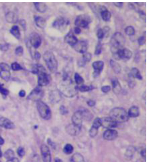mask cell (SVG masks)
Returning a JSON list of instances; mask_svg holds the SVG:
<instances>
[{"mask_svg": "<svg viewBox=\"0 0 148 162\" xmlns=\"http://www.w3.org/2000/svg\"><path fill=\"white\" fill-rule=\"evenodd\" d=\"M65 41L70 45L73 46L78 42V41L77 37L73 33H69L65 37Z\"/></svg>", "mask_w": 148, "mask_h": 162, "instance_id": "cell-19", "label": "cell"}, {"mask_svg": "<svg viewBox=\"0 0 148 162\" xmlns=\"http://www.w3.org/2000/svg\"><path fill=\"white\" fill-rule=\"evenodd\" d=\"M92 66L94 68V77H97L100 74L103 69L104 63L102 61H96L93 63Z\"/></svg>", "mask_w": 148, "mask_h": 162, "instance_id": "cell-15", "label": "cell"}, {"mask_svg": "<svg viewBox=\"0 0 148 162\" xmlns=\"http://www.w3.org/2000/svg\"><path fill=\"white\" fill-rule=\"evenodd\" d=\"M140 111L139 108L136 106H132L128 111V116L131 117H136L139 116Z\"/></svg>", "mask_w": 148, "mask_h": 162, "instance_id": "cell-24", "label": "cell"}, {"mask_svg": "<svg viewBox=\"0 0 148 162\" xmlns=\"http://www.w3.org/2000/svg\"><path fill=\"white\" fill-rule=\"evenodd\" d=\"M125 31L127 35L131 36V35H135V30L134 27L129 25V26H127V27L125 28Z\"/></svg>", "mask_w": 148, "mask_h": 162, "instance_id": "cell-33", "label": "cell"}, {"mask_svg": "<svg viewBox=\"0 0 148 162\" xmlns=\"http://www.w3.org/2000/svg\"><path fill=\"white\" fill-rule=\"evenodd\" d=\"M1 48L3 50H6L8 49V46L7 45H1Z\"/></svg>", "mask_w": 148, "mask_h": 162, "instance_id": "cell-59", "label": "cell"}, {"mask_svg": "<svg viewBox=\"0 0 148 162\" xmlns=\"http://www.w3.org/2000/svg\"><path fill=\"white\" fill-rule=\"evenodd\" d=\"M102 125L107 128L116 127L118 123L114 121L111 117H105L101 119Z\"/></svg>", "mask_w": 148, "mask_h": 162, "instance_id": "cell-14", "label": "cell"}, {"mask_svg": "<svg viewBox=\"0 0 148 162\" xmlns=\"http://www.w3.org/2000/svg\"><path fill=\"white\" fill-rule=\"evenodd\" d=\"M61 92L68 97H73L77 93V86H75L71 80H68L65 77L62 84L60 86Z\"/></svg>", "mask_w": 148, "mask_h": 162, "instance_id": "cell-2", "label": "cell"}, {"mask_svg": "<svg viewBox=\"0 0 148 162\" xmlns=\"http://www.w3.org/2000/svg\"><path fill=\"white\" fill-rule=\"evenodd\" d=\"M129 76L132 78L138 79L139 80H141L143 79L140 72L138 69L136 68H133L131 69L129 73Z\"/></svg>", "mask_w": 148, "mask_h": 162, "instance_id": "cell-23", "label": "cell"}, {"mask_svg": "<svg viewBox=\"0 0 148 162\" xmlns=\"http://www.w3.org/2000/svg\"><path fill=\"white\" fill-rule=\"evenodd\" d=\"M4 157L7 159L9 160L14 157V153L11 149H9L4 154Z\"/></svg>", "mask_w": 148, "mask_h": 162, "instance_id": "cell-35", "label": "cell"}, {"mask_svg": "<svg viewBox=\"0 0 148 162\" xmlns=\"http://www.w3.org/2000/svg\"><path fill=\"white\" fill-rule=\"evenodd\" d=\"M139 13L141 17V18H143V19H145L146 18V15L145 13V12L143 11H139Z\"/></svg>", "mask_w": 148, "mask_h": 162, "instance_id": "cell-51", "label": "cell"}, {"mask_svg": "<svg viewBox=\"0 0 148 162\" xmlns=\"http://www.w3.org/2000/svg\"><path fill=\"white\" fill-rule=\"evenodd\" d=\"M91 22V18L89 15L83 14L77 17L75 21V24L77 27H81L83 28H87L89 24Z\"/></svg>", "mask_w": 148, "mask_h": 162, "instance_id": "cell-6", "label": "cell"}, {"mask_svg": "<svg viewBox=\"0 0 148 162\" xmlns=\"http://www.w3.org/2000/svg\"><path fill=\"white\" fill-rule=\"evenodd\" d=\"M0 126L8 129H13L15 127L13 123L3 117H0Z\"/></svg>", "mask_w": 148, "mask_h": 162, "instance_id": "cell-18", "label": "cell"}, {"mask_svg": "<svg viewBox=\"0 0 148 162\" xmlns=\"http://www.w3.org/2000/svg\"><path fill=\"white\" fill-rule=\"evenodd\" d=\"M30 43L35 48H38L41 44V40L40 35L36 33H31L30 37Z\"/></svg>", "mask_w": 148, "mask_h": 162, "instance_id": "cell-16", "label": "cell"}, {"mask_svg": "<svg viewBox=\"0 0 148 162\" xmlns=\"http://www.w3.org/2000/svg\"><path fill=\"white\" fill-rule=\"evenodd\" d=\"M118 133L116 131L110 129L106 131L103 134V138L107 141H113L118 137Z\"/></svg>", "mask_w": 148, "mask_h": 162, "instance_id": "cell-17", "label": "cell"}, {"mask_svg": "<svg viewBox=\"0 0 148 162\" xmlns=\"http://www.w3.org/2000/svg\"><path fill=\"white\" fill-rule=\"evenodd\" d=\"M74 80L77 84H81L84 82L83 78L78 73H75V74Z\"/></svg>", "mask_w": 148, "mask_h": 162, "instance_id": "cell-36", "label": "cell"}, {"mask_svg": "<svg viewBox=\"0 0 148 162\" xmlns=\"http://www.w3.org/2000/svg\"><path fill=\"white\" fill-rule=\"evenodd\" d=\"M37 108L40 116L43 119L49 120L51 118V110L46 104L41 100L38 101L37 103Z\"/></svg>", "mask_w": 148, "mask_h": 162, "instance_id": "cell-5", "label": "cell"}, {"mask_svg": "<svg viewBox=\"0 0 148 162\" xmlns=\"http://www.w3.org/2000/svg\"><path fill=\"white\" fill-rule=\"evenodd\" d=\"M134 153H135V149H134V147H129L127 150V152L126 153V157L128 158H131L132 157L133 155H134Z\"/></svg>", "mask_w": 148, "mask_h": 162, "instance_id": "cell-37", "label": "cell"}, {"mask_svg": "<svg viewBox=\"0 0 148 162\" xmlns=\"http://www.w3.org/2000/svg\"><path fill=\"white\" fill-rule=\"evenodd\" d=\"M74 30L75 33H76V34H79L81 32V29L79 27H76L75 28H74Z\"/></svg>", "mask_w": 148, "mask_h": 162, "instance_id": "cell-53", "label": "cell"}, {"mask_svg": "<svg viewBox=\"0 0 148 162\" xmlns=\"http://www.w3.org/2000/svg\"><path fill=\"white\" fill-rule=\"evenodd\" d=\"M98 129H97V128L92 126L90 131H89V135H90V137H92V138L95 137L97 134V133H98Z\"/></svg>", "mask_w": 148, "mask_h": 162, "instance_id": "cell-40", "label": "cell"}, {"mask_svg": "<svg viewBox=\"0 0 148 162\" xmlns=\"http://www.w3.org/2000/svg\"><path fill=\"white\" fill-rule=\"evenodd\" d=\"M0 92L3 95H7L9 94V91L5 88H3V86L0 84Z\"/></svg>", "mask_w": 148, "mask_h": 162, "instance_id": "cell-44", "label": "cell"}, {"mask_svg": "<svg viewBox=\"0 0 148 162\" xmlns=\"http://www.w3.org/2000/svg\"><path fill=\"white\" fill-rule=\"evenodd\" d=\"M43 91L40 86L33 89L28 96V99L33 101H39L43 96Z\"/></svg>", "mask_w": 148, "mask_h": 162, "instance_id": "cell-10", "label": "cell"}, {"mask_svg": "<svg viewBox=\"0 0 148 162\" xmlns=\"http://www.w3.org/2000/svg\"><path fill=\"white\" fill-rule=\"evenodd\" d=\"M91 87L86 85H82L79 87H77V90H79L81 92H88L91 90Z\"/></svg>", "mask_w": 148, "mask_h": 162, "instance_id": "cell-39", "label": "cell"}, {"mask_svg": "<svg viewBox=\"0 0 148 162\" xmlns=\"http://www.w3.org/2000/svg\"><path fill=\"white\" fill-rule=\"evenodd\" d=\"M137 5H139V6L142 5H143V3H135Z\"/></svg>", "mask_w": 148, "mask_h": 162, "instance_id": "cell-62", "label": "cell"}, {"mask_svg": "<svg viewBox=\"0 0 148 162\" xmlns=\"http://www.w3.org/2000/svg\"><path fill=\"white\" fill-rule=\"evenodd\" d=\"M70 162H85L84 158L79 153H75L71 157Z\"/></svg>", "mask_w": 148, "mask_h": 162, "instance_id": "cell-27", "label": "cell"}, {"mask_svg": "<svg viewBox=\"0 0 148 162\" xmlns=\"http://www.w3.org/2000/svg\"><path fill=\"white\" fill-rule=\"evenodd\" d=\"M73 46L74 49L77 52L83 54L85 53L87 50L88 45L87 42L84 40H81L79 41H78V42Z\"/></svg>", "mask_w": 148, "mask_h": 162, "instance_id": "cell-13", "label": "cell"}, {"mask_svg": "<svg viewBox=\"0 0 148 162\" xmlns=\"http://www.w3.org/2000/svg\"><path fill=\"white\" fill-rule=\"evenodd\" d=\"M35 21L37 25L41 28H44L46 25V21L43 17H41L36 16L35 17Z\"/></svg>", "mask_w": 148, "mask_h": 162, "instance_id": "cell-26", "label": "cell"}, {"mask_svg": "<svg viewBox=\"0 0 148 162\" xmlns=\"http://www.w3.org/2000/svg\"><path fill=\"white\" fill-rule=\"evenodd\" d=\"M17 154L19 155V156L20 157H22L25 155V151L24 150V149L22 147H19L17 149Z\"/></svg>", "mask_w": 148, "mask_h": 162, "instance_id": "cell-46", "label": "cell"}, {"mask_svg": "<svg viewBox=\"0 0 148 162\" xmlns=\"http://www.w3.org/2000/svg\"><path fill=\"white\" fill-rule=\"evenodd\" d=\"M102 126V121L101 119L99 118H97L94 120L93 124V127L97 128V129H99V127L100 126Z\"/></svg>", "mask_w": 148, "mask_h": 162, "instance_id": "cell-38", "label": "cell"}, {"mask_svg": "<svg viewBox=\"0 0 148 162\" xmlns=\"http://www.w3.org/2000/svg\"><path fill=\"white\" fill-rule=\"evenodd\" d=\"M11 33L15 36L16 38L19 39L20 37V31L19 29V27L17 25H14L12 27L11 29Z\"/></svg>", "mask_w": 148, "mask_h": 162, "instance_id": "cell-31", "label": "cell"}, {"mask_svg": "<svg viewBox=\"0 0 148 162\" xmlns=\"http://www.w3.org/2000/svg\"><path fill=\"white\" fill-rule=\"evenodd\" d=\"M92 55L89 52H85L83 53L82 56V60L85 63L87 62H89L91 60Z\"/></svg>", "mask_w": 148, "mask_h": 162, "instance_id": "cell-34", "label": "cell"}, {"mask_svg": "<svg viewBox=\"0 0 148 162\" xmlns=\"http://www.w3.org/2000/svg\"><path fill=\"white\" fill-rule=\"evenodd\" d=\"M69 21L65 17H57L53 23V27L60 30H63L69 25Z\"/></svg>", "mask_w": 148, "mask_h": 162, "instance_id": "cell-8", "label": "cell"}, {"mask_svg": "<svg viewBox=\"0 0 148 162\" xmlns=\"http://www.w3.org/2000/svg\"><path fill=\"white\" fill-rule=\"evenodd\" d=\"M111 89V87L110 86H108V85L104 86L102 87V88H101L102 92H105V93H107L109 92H110Z\"/></svg>", "mask_w": 148, "mask_h": 162, "instance_id": "cell-47", "label": "cell"}, {"mask_svg": "<svg viewBox=\"0 0 148 162\" xmlns=\"http://www.w3.org/2000/svg\"><path fill=\"white\" fill-rule=\"evenodd\" d=\"M87 104L90 106H94L95 104V101H94L93 100H89L87 101Z\"/></svg>", "mask_w": 148, "mask_h": 162, "instance_id": "cell-50", "label": "cell"}, {"mask_svg": "<svg viewBox=\"0 0 148 162\" xmlns=\"http://www.w3.org/2000/svg\"><path fill=\"white\" fill-rule=\"evenodd\" d=\"M19 96H20V97H24V96H25V92L24 90H21V91L19 92Z\"/></svg>", "mask_w": 148, "mask_h": 162, "instance_id": "cell-57", "label": "cell"}, {"mask_svg": "<svg viewBox=\"0 0 148 162\" xmlns=\"http://www.w3.org/2000/svg\"><path fill=\"white\" fill-rule=\"evenodd\" d=\"M141 155H142V157H145L146 158V150H143L141 152Z\"/></svg>", "mask_w": 148, "mask_h": 162, "instance_id": "cell-58", "label": "cell"}, {"mask_svg": "<svg viewBox=\"0 0 148 162\" xmlns=\"http://www.w3.org/2000/svg\"><path fill=\"white\" fill-rule=\"evenodd\" d=\"M105 35V31L101 28L99 29L97 32V36L99 39H102L104 37Z\"/></svg>", "mask_w": 148, "mask_h": 162, "instance_id": "cell-43", "label": "cell"}, {"mask_svg": "<svg viewBox=\"0 0 148 162\" xmlns=\"http://www.w3.org/2000/svg\"><path fill=\"white\" fill-rule=\"evenodd\" d=\"M2 156V153H1V150L0 149V157H1Z\"/></svg>", "mask_w": 148, "mask_h": 162, "instance_id": "cell-63", "label": "cell"}, {"mask_svg": "<svg viewBox=\"0 0 148 162\" xmlns=\"http://www.w3.org/2000/svg\"><path fill=\"white\" fill-rule=\"evenodd\" d=\"M6 20L9 23H15L17 21V16L13 12H9L6 16Z\"/></svg>", "mask_w": 148, "mask_h": 162, "instance_id": "cell-28", "label": "cell"}, {"mask_svg": "<svg viewBox=\"0 0 148 162\" xmlns=\"http://www.w3.org/2000/svg\"><path fill=\"white\" fill-rule=\"evenodd\" d=\"M35 5L36 9L39 12H45L47 9V6L43 3H35Z\"/></svg>", "mask_w": 148, "mask_h": 162, "instance_id": "cell-29", "label": "cell"}, {"mask_svg": "<svg viewBox=\"0 0 148 162\" xmlns=\"http://www.w3.org/2000/svg\"><path fill=\"white\" fill-rule=\"evenodd\" d=\"M102 45L101 43H98V44H97L96 48H95V54L96 55H99L102 52Z\"/></svg>", "mask_w": 148, "mask_h": 162, "instance_id": "cell-41", "label": "cell"}, {"mask_svg": "<svg viewBox=\"0 0 148 162\" xmlns=\"http://www.w3.org/2000/svg\"><path fill=\"white\" fill-rule=\"evenodd\" d=\"M0 162H1V161H0Z\"/></svg>", "mask_w": 148, "mask_h": 162, "instance_id": "cell-64", "label": "cell"}, {"mask_svg": "<svg viewBox=\"0 0 148 162\" xmlns=\"http://www.w3.org/2000/svg\"><path fill=\"white\" fill-rule=\"evenodd\" d=\"M110 63L111 66L115 73L119 74L121 72V68L120 65L118 62H117L116 61H115V60H110Z\"/></svg>", "mask_w": 148, "mask_h": 162, "instance_id": "cell-25", "label": "cell"}, {"mask_svg": "<svg viewBox=\"0 0 148 162\" xmlns=\"http://www.w3.org/2000/svg\"><path fill=\"white\" fill-rule=\"evenodd\" d=\"M81 129L77 127L76 126L72 125H69L66 126V130L70 135H76L79 133Z\"/></svg>", "mask_w": 148, "mask_h": 162, "instance_id": "cell-21", "label": "cell"}, {"mask_svg": "<svg viewBox=\"0 0 148 162\" xmlns=\"http://www.w3.org/2000/svg\"><path fill=\"white\" fill-rule=\"evenodd\" d=\"M101 16L103 20H105V21H108L111 19V14L107 10L105 7L102 6L101 8Z\"/></svg>", "mask_w": 148, "mask_h": 162, "instance_id": "cell-20", "label": "cell"}, {"mask_svg": "<svg viewBox=\"0 0 148 162\" xmlns=\"http://www.w3.org/2000/svg\"><path fill=\"white\" fill-rule=\"evenodd\" d=\"M126 42L124 36L119 32L114 33L110 41L111 51L113 54H115L119 50L123 48Z\"/></svg>", "mask_w": 148, "mask_h": 162, "instance_id": "cell-1", "label": "cell"}, {"mask_svg": "<svg viewBox=\"0 0 148 162\" xmlns=\"http://www.w3.org/2000/svg\"><path fill=\"white\" fill-rule=\"evenodd\" d=\"M116 60L119 59H129L132 56V52L127 48H122L119 50L116 54L113 55Z\"/></svg>", "mask_w": 148, "mask_h": 162, "instance_id": "cell-7", "label": "cell"}, {"mask_svg": "<svg viewBox=\"0 0 148 162\" xmlns=\"http://www.w3.org/2000/svg\"><path fill=\"white\" fill-rule=\"evenodd\" d=\"M43 59L49 70L52 73L56 72L58 67V62L53 52L47 51L43 55Z\"/></svg>", "mask_w": 148, "mask_h": 162, "instance_id": "cell-4", "label": "cell"}, {"mask_svg": "<svg viewBox=\"0 0 148 162\" xmlns=\"http://www.w3.org/2000/svg\"><path fill=\"white\" fill-rule=\"evenodd\" d=\"M110 117L118 123L126 122L129 119L128 113L122 108H115L110 111Z\"/></svg>", "mask_w": 148, "mask_h": 162, "instance_id": "cell-3", "label": "cell"}, {"mask_svg": "<svg viewBox=\"0 0 148 162\" xmlns=\"http://www.w3.org/2000/svg\"><path fill=\"white\" fill-rule=\"evenodd\" d=\"M83 118V110L77 111L74 113L72 116V122L73 125L81 129Z\"/></svg>", "mask_w": 148, "mask_h": 162, "instance_id": "cell-9", "label": "cell"}, {"mask_svg": "<svg viewBox=\"0 0 148 162\" xmlns=\"http://www.w3.org/2000/svg\"><path fill=\"white\" fill-rule=\"evenodd\" d=\"M41 150L43 162H51V155L49 147L43 144L41 146Z\"/></svg>", "mask_w": 148, "mask_h": 162, "instance_id": "cell-12", "label": "cell"}, {"mask_svg": "<svg viewBox=\"0 0 148 162\" xmlns=\"http://www.w3.org/2000/svg\"><path fill=\"white\" fill-rule=\"evenodd\" d=\"M112 85L114 92L116 94H119L121 90V87L119 81L116 79H113L112 80Z\"/></svg>", "mask_w": 148, "mask_h": 162, "instance_id": "cell-22", "label": "cell"}, {"mask_svg": "<svg viewBox=\"0 0 148 162\" xmlns=\"http://www.w3.org/2000/svg\"><path fill=\"white\" fill-rule=\"evenodd\" d=\"M145 37L143 36H141L139 37L138 39V43L140 45H143L145 44Z\"/></svg>", "mask_w": 148, "mask_h": 162, "instance_id": "cell-48", "label": "cell"}, {"mask_svg": "<svg viewBox=\"0 0 148 162\" xmlns=\"http://www.w3.org/2000/svg\"><path fill=\"white\" fill-rule=\"evenodd\" d=\"M10 67L8 64L1 63H0V76L1 78L8 81L11 77Z\"/></svg>", "mask_w": 148, "mask_h": 162, "instance_id": "cell-11", "label": "cell"}, {"mask_svg": "<svg viewBox=\"0 0 148 162\" xmlns=\"http://www.w3.org/2000/svg\"><path fill=\"white\" fill-rule=\"evenodd\" d=\"M114 4L119 8H121L123 5V3H114Z\"/></svg>", "mask_w": 148, "mask_h": 162, "instance_id": "cell-54", "label": "cell"}, {"mask_svg": "<svg viewBox=\"0 0 148 162\" xmlns=\"http://www.w3.org/2000/svg\"><path fill=\"white\" fill-rule=\"evenodd\" d=\"M55 162H62V161L59 158H56L55 160Z\"/></svg>", "mask_w": 148, "mask_h": 162, "instance_id": "cell-61", "label": "cell"}, {"mask_svg": "<svg viewBox=\"0 0 148 162\" xmlns=\"http://www.w3.org/2000/svg\"><path fill=\"white\" fill-rule=\"evenodd\" d=\"M50 98L52 101L54 102H57L60 99V95L58 92L54 91L52 92L50 95Z\"/></svg>", "mask_w": 148, "mask_h": 162, "instance_id": "cell-30", "label": "cell"}, {"mask_svg": "<svg viewBox=\"0 0 148 162\" xmlns=\"http://www.w3.org/2000/svg\"><path fill=\"white\" fill-rule=\"evenodd\" d=\"M23 52V49L22 47L19 46L16 48L15 53L17 56H21L22 55Z\"/></svg>", "mask_w": 148, "mask_h": 162, "instance_id": "cell-45", "label": "cell"}, {"mask_svg": "<svg viewBox=\"0 0 148 162\" xmlns=\"http://www.w3.org/2000/svg\"><path fill=\"white\" fill-rule=\"evenodd\" d=\"M4 141L3 139V138H1V137H0V145H2L4 143Z\"/></svg>", "mask_w": 148, "mask_h": 162, "instance_id": "cell-60", "label": "cell"}, {"mask_svg": "<svg viewBox=\"0 0 148 162\" xmlns=\"http://www.w3.org/2000/svg\"><path fill=\"white\" fill-rule=\"evenodd\" d=\"M135 85V82L133 80H130L129 82V86L131 88H133Z\"/></svg>", "mask_w": 148, "mask_h": 162, "instance_id": "cell-52", "label": "cell"}, {"mask_svg": "<svg viewBox=\"0 0 148 162\" xmlns=\"http://www.w3.org/2000/svg\"><path fill=\"white\" fill-rule=\"evenodd\" d=\"M11 68L14 70H19L22 69V66L19 63L17 62L12 63V65H11Z\"/></svg>", "mask_w": 148, "mask_h": 162, "instance_id": "cell-42", "label": "cell"}, {"mask_svg": "<svg viewBox=\"0 0 148 162\" xmlns=\"http://www.w3.org/2000/svg\"><path fill=\"white\" fill-rule=\"evenodd\" d=\"M40 57H41V55H40L39 52H36L35 55V58L36 59H37V60H38V59H40Z\"/></svg>", "mask_w": 148, "mask_h": 162, "instance_id": "cell-56", "label": "cell"}, {"mask_svg": "<svg viewBox=\"0 0 148 162\" xmlns=\"http://www.w3.org/2000/svg\"><path fill=\"white\" fill-rule=\"evenodd\" d=\"M73 151V147L70 144H67L63 148V152L66 154H71Z\"/></svg>", "mask_w": 148, "mask_h": 162, "instance_id": "cell-32", "label": "cell"}, {"mask_svg": "<svg viewBox=\"0 0 148 162\" xmlns=\"http://www.w3.org/2000/svg\"><path fill=\"white\" fill-rule=\"evenodd\" d=\"M7 162H19V160L17 158L14 157L11 159L8 160Z\"/></svg>", "mask_w": 148, "mask_h": 162, "instance_id": "cell-55", "label": "cell"}, {"mask_svg": "<svg viewBox=\"0 0 148 162\" xmlns=\"http://www.w3.org/2000/svg\"><path fill=\"white\" fill-rule=\"evenodd\" d=\"M60 112L62 114H65L68 113V111L64 106H61L60 108Z\"/></svg>", "mask_w": 148, "mask_h": 162, "instance_id": "cell-49", "label": "cell"}]
</instances>
